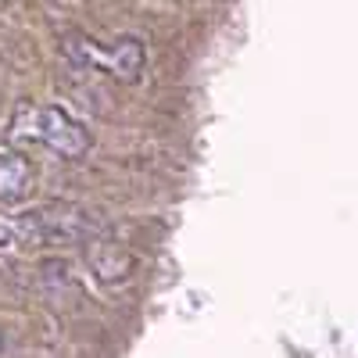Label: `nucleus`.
<instances>
[{"label": "nucleus", "instance_id": "obj_4", "mask_svg": "<svg viewBox=\"0 0 358 358\" xmlns=\"http://www.w3.org/2000/svg\"><path fill=\"white\" fill-rule=\"evenodd\" d=\"M33 190V165L22 155H0V201H22Z\"/></svg>", "mask_w": 358, "mask_h": 358}, {"label": "nucleus", "instance_id": "obj_2", "mask_svg": "<svg viewBox=\"0 0 358 358\" xmlns=\"http://www.w3.org/2000/svg\"><path fill=\"white\" fill-rule=\"evenodd\" d=\"M62 50L79 69L101 72V76H108L115 83H136L143 76V62H147V50L136 36L118 40L115 47H104V43L90 40V36H69L62 43Z\"/></svg>", "mask_w": 358, "mask_h": 358}, {"label": "nucleus", "instance_id": "obj_3", "mask_svg": "<svg viewBox=\"0 0 358 358\" xmlns=\"http://www.w3.org/2000/svg\"><path fill=\"white\" fill-rule=\"evenodd\" d=\"M90 265L94 273L104 280V283H126L133 280V268H136V258L115 241H90Z\"/></svg>", "mask_w": 358, "mask_h": 358}, {"label": "nucleus", "instance_id": "obj_5", "mask_svg": "<svg viewBox=\"0 0 358 358\" xmlns=\"http://www.w3.org/2000/svg\"><path fill=\"white\" fill-rule=\"evenodd\" d=\"M0 355H4V334H0Z\"/></svg>", "mask_w": 358, "mask_h": 358}, {"label": "nucleus", "instance_id": "obj_1", "mask_svg": "<svg viewBox=\"0 0 358 358\" xmlns=\"http://www.w3.org/2000/svg\"><path fill=\"white\" fill-rule=\"evenodd\" d=\"M8 143L15 151H29V147H43V151L65 158V162H76L83 158L90 147H94V136L90 129L72 118L65 108L57 104H22L11 122H8Z\"/></svg>", "mask_w": 358, "mask_h": 358}]
</instances>
